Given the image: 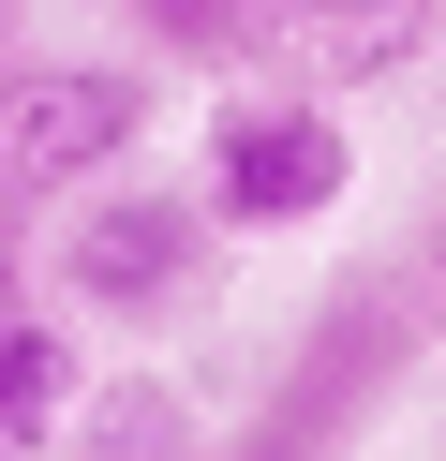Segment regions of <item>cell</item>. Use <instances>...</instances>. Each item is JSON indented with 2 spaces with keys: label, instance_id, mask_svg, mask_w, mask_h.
I'll use <instances>...</instances> for the list:
<instances>
[{
  "label": "cell",
  "instance_id": "cell-1",
  "mask_svg": "<svg viewBox=\"0 0 446 461\" xmlns=\"http://www.w3.org/2000/svg\"><path fill=\"white\" fill-rule=\"evenodd\" d=\"M342 194H357V134H342V104L297 90V75H238L194 120V209L223 223V239H297V223H327Z\"/></svg>",
  "mask_w": 446,
  "mask_h": 461
},
{
  "label": "cell",
  "instance_id": "cell-2",
  "mask_svg": "<svg viewBox=\"0 0 446 461\" xmlns=\"http://www.w3.org/2000/svg\"><path fill=\"white\" fill-rule=\"evenodd\" d=\"M45 223H59L45 239V298L75 312V328H164L208 283V239H223L178 179H89L75 209H45Z\"/></svg>",
  "mask_w": 446,
  "mask_h": 461
},
{
  "label": "cell",
  "instance_id": "cell-3",
  "mask_svg": "<svg viewBox=\"0 0 446 461\" xmlns=\"http://www.w3.org/2000/svg\"><path fill=\"white\" fill-rule=\"evenodd\" d=\"M149 120H164V90H149V60H0V209H75L89 179H119V164L149 149Z\"/></svg>",
  "mask_w": 446,
  "mask_h": 461
},
{
  "label": "cell",
  "instance_id": "cell-4",
  "mask_svg": "<svg viewBox=\"0 0 446 461\" xmlns=\"http://www.w3.org/2000/svg\"><path fill=\"white\" fill-rule=\"evenodd\" d=\"M446 31V0H268V45L297 60V90H387V75H416Z\"/></svg>",
  "mask_w": 446,
  "mask_h": 461
},
{
  "label": "cell",
  "instance_id": "cell-5",
  "mask_svg": "<svg viewBox=\"0 0 446 461\" xmlns=\"http://www.w3.org/2000/svg\"><path fill=\"white\" fill-rule=\"evenodd\" d=\"M75 387H89V328L59 298H15L0 312V461H45L59 417H75Z\"/></svg>",
  "mask_w": 446,
  "mask_h": 461
},
{
  "label": "cell",
  "instance_id": "cell-6",
  "mask_svg": "<svg viewBox=\"0 0 446 461\" xmlns=\"http://www.w3.org/2000/svg\"><path fill=\"white\" fill-rule=\"evenodd\" d=\"M45 461H208V447H194V402H178V372H89Z\"/></svg>",
  "mask_w": 446,
  "mask_h": 461
},
{
  "label": "cell",
  "instance_id": "cell-7",
  "mask_svg": "<svg viewBox=\"0 0 446 461\" xmlns=\"http://www.w3.org/2000/svg\"><path fill=\"white\" fill-rule=\"evenodd\" d=\"M134 15V45L149 60H178V75H268V0H119Z\"/></svg>",
  "mask_w": 446,
  "mask_h": 461
},
{
  "label": "cell",
  "instance_id": "cell-8",
  "mask_svg": "<svg viewBox=\"0 0 446 461\" xmlns=\"http://www.w3.org/2000/svg\"><path fill=\"white\" fill-rule=\"evenodd\" d=\"M30 239H45V223H30V209H0V312H15V298H45V283H30Z\"/></svg>",
  "mask_w": 446,
  "mask_h": 461
},
{
  "label": "cell",
  "instance_id": "cell-9",
  "mask_svg": "<svg viewBox=\"0 0 446 461\" xmlns=\"http://www.w3.org/2000/svg\"><path fill=\"white\" fill-rule=\"evenodd\" d=\"M208 461H327V447H313V431H283V417H253L238 447H208Z\"/></svg>",
  "mask_w": 446,
  "mask_h": 461
},
{
  "label": "cell",
  "instance_id": "cell-10",
  "mask_svg": "<svg viewBox=\"0 0 446 461\" xmlns=\"http://www.w3.org/2000/svg\"><path fill=\"white\" fill-rule=\"evenodd\" d=\"M416 283H432V328H446V223H432V268H416Z\"/></svg>",
  "mask_w": 446,
  "mask_h": 461
},
{
  "label": "cell",
  "instance_id": "cell-11",
  "mask_svg": "<svg viewBox=\"0 0 446 461\" xmlns=\"http://www.w3.org/2000/svg\"><path fill=\"white\" fill-rule=\"evenodd\" d=\"M15 45H30V0H0V60H15Z\"/></svg>",
  "mask_w": 446,
  "mask_h": 461
}]
</instances>
